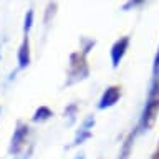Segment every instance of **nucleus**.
<instances>
[{
    "label": "nucleus",
    "mask_w": 159,
    "mask_h": 159,
    "mask_svg": "<svg viewBox=\"0 0 159 159\" xmlns=\"http://www.w3.org/2000/svg\"><path fill=\"white\" fill-rule=\"evenodd\" d=\"M94 123H96V119H94L93 114H89L88 118L83 119L81 126L78 128L76 134H75L73 146H80V144H83L84 141H88V139L93 136V131H91V129H93V126H94Z\"/></svg>",
    "instance_id": "nucleus-6"
},
{
    "label": "nucleus",
    "mask_w": 159,
    "mask_h": 159,
    "mask_svg": "<svg viewBox=\"0 0 159 159\" xmlns=\"http://www.w3.org/2000/svg\"><path fill=\"white\" fill-rule=\"evenodd\" d=\"M76 109H78L76 104H70V106L65 109V116H68L70 119H73V118H75V114H76Z\"/></svg>",
    "instance_id": "nucleus-12"
},
{
    "label": "nucleus",
    "mask_w": 159,
    "mask_h": 159,
    "mask_svg": "<svg viewBox=\"0 0 159 159\" xmlns=\"http://www.w3.org/2000/svg\"><path fill=\"white\" fill-rule=\"evenodd\" d=\"M129 43H131V38H129V37H121V38H118L116 42L113 43L111 50H109L113 68H118V66H119V63L123 61L124 55H126L128 48H129Z\"/></svg>",
    "instance_id": "nucleus-4"
},
{
    "label": "nucleus",
    "mask_w": 159,
    "mask_h": 159,
    "mask_svg": "<svg viewBox=\"0 0 159 159\" xmlns=\"http://www.w3.org/2000/svg\"><path fill=\"white\" fill-rule=\"evenodd\" d=\"M89 75V68L86 63V57L81 52H75L70 57L68 63V80L66 84H73L76 81H81Z\"/></svg>",
    "instance_id": "nucleus-2"
},
{
    "label": "nucleus",
    "mask_w": 159,
    "mask_h": 159,
    "mask_svg": "<svg viewBox=\"0 0 159 159\" xmlns=\"http://www.w3.org/2000/svg\"><path fill=\"white\" fill-rule=\"evenodd\" d=\"M28 134H30V128L27 123L23 121H18L17 123V128L13 129V134H12V141H10V148H8V152L10 154H20L23 151L25 144H27V139H28Z\"/></svg>",
    "instance_id": "nucleus-3"
},
{
    "label": "nucleus",
    "mask_w": 159,
    "mask_h": 159,
    "mask_svg": "<svg viewBox=\"0 0 159 159\" xmlns=\"http://www.w3.org/2000/svg\"><path fill=\"white\" fill-rule=\"evenodd\" d=\"M156 159H159V148H157V152H156Z\"/></svg>",
    "instance_id": "nucleus-15"
},
{
    "label": "nucleus",
    "mask_w": 159,
    "mask_h": 159,
    "mask_svg": "<svg viewBox=\"0 0 159 159\" xmlns=\"http://www.w3.org/2000/svg\"><path fill=\"white\" fill-rule=\"evenodd\" d=\"M159 114V76L154 75L151 86L148 91V98H146V104L143 108L141 118H139V124L138 129L139 131H148L154 126Z\"/></svg>",
    "instance_id": "nucleus-1"
},
{
    "label": "nucleus",
    "mask_w": 159,
    "mask_h": 159,
    "mask_svg": "<svg viewBox=\"0 0 159 159\" xmlns=\"http://www.w3.org/2000/svg\"><path fill=\"white\" fill-rule=\"evenodd\" d=\"M119 98H121V86H118V84H111V86H108L103 91L101 98H99V101H98V109L113 108L114 104L119 101Z\"/></svg>",
    "instance_id": "nucleus-5"
},
{
    "label": "nucleus",
    "mask_w": 159,
    "mask_h": 159,
    "mask_svg": "<svg viewBox=\"0 0 159 159\" xmlns=\"http://www.w3.org/2000/svg\"><path fill=\"white\" fill-rule=\"evenodd\" d=\"M33 22H35V12L33 8H28V12L25 13V18H23V33L28 35L30 30L33 27Z\"/></svg>",
    "instance_id": "nucleus-10"
},
{
    "label": "nucleus",
    "mask_w": 159,
    "mask_h": 159,
    "mask_svg": "<svg viewBox=\"0 0 159 159\" xmlns=\"http://www.w3.org/2000/svg\"><path fill=\"white\" fill-rule=\"evenodd\" d=\"M81 42H83V47H81V53L84 55V57H86V55L89 53V50H91V48L94 47V43H96V42H94V40H91V38H83Z\"/></svg>",
    "instance_id": "nucleus-11"
},
{
    "label": "nucleus",
    "mask_w": 159,
    "mask_h": 159,
    "mask_svg": "<svg viewBox=\"0 0 159 159\" xmlns=\"http://www.w3.org/2000/svg\"><path fill=\"white\" fill-rule=\"evenodd\" d=\"M157 70H159V47H157L156 57H154V63H152V73H154V75H157Z\"/></svg>",
    "instance_id": "nucleus-13"
},
{
    "label": "nucleus",
    "mask_w": 159,
    "mask_h": 159,
    "mask_svg": "<svg viewBox=\"0 0 159 159\" xmlns=\"http://www.w3.org/2000/svg\"><path fill=\"white\" fill-rule=\"evenodd\" d=\"M52 116H53V111L48 106H40V108L35 109V113L32 116V121L33 123H45V121H48Z\"/></svg>",
    "instance_id": "nucleus-8"
},
{
    "label": "nucleus",
    "mask_w": 159,
    "mask_h": 159,
    "mask_svg": "<svg viewBox=\"0 0 159 159\" xmlns=\"http://www.w3.org/2000/svg\"><path fill=\"white\" fill-rule=\"evenodd\" d=\"M133 141H134V134L131 133L129 136L126 138L123 148H121V152H119V159H129V154L133 151Z\"/></svg>",
    "instance_id": "nucleus-9"
},
{
    "label": "nucleus",
    "mask_w": 159,
    "mask_h": 159,
    "mask_svg": "<svg viewBox=\"0 0 159 159\" xmlns=\"http://www.w3.org/2000/svg\"><path fill=\"white\" fill-rule=\"evenodd\" d=\"M17 61H18V68L25 70L28 68L30 61H32V52H30V38L28 35H23L22 43L18 47V53H17Z\"/></svg>",
    "instance_id": "nucleus-7"
},
{
    "label": "nucleus",
    "mask_w": 159,
    "mask_h": 159,
    "mask_svg": "<svg viewBox=\"0 0 159 159\" xmlns=\"http://www.w3.org/2000/svg\"><path fill=\"white\" fill-rule=\"evenodd\" d=\"M75 159H84V156H83V154H80V156H75Z\"/></svg>",
    "instance_id": "nucleus-14"
}]
</instances>
